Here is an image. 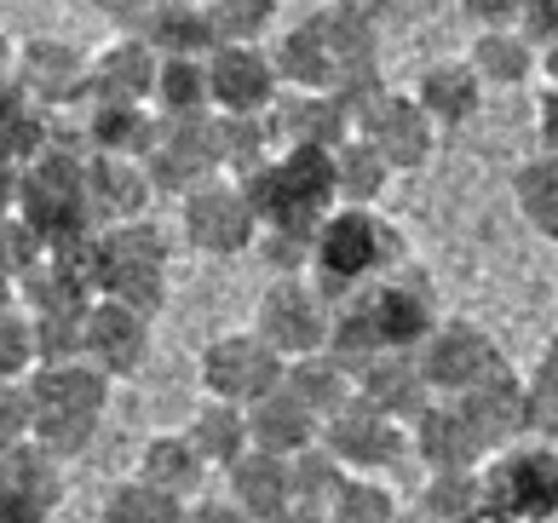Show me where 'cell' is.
<instances>
[{"mask_svg":"<svg viewBox=\"0 0 558 523\" xmlns=\"http://www.w3.org/2000/svg\"><path fill=\"white\" fill-rule=\"evenodd\" d=\"M403 265H409V247L398 236V224L380 219L375 207H335L317 230L312 282L328 305H345Z\"/></svg>","mask_w":558,"mask_h":523,"instance_id":"cell-1","label":"cell"},{"mask_svg":"<svg viewBox=\"0 0 558 523\" xmlns=\"http://www.w3.org/2000/svg\"><path fill=\"white\" fill-rule=\"evenodd\" d=\"M81 265H87L98 300H121L144 317H156L168 305V236L150 219L81 236Z\"/></svg>","mask_w":558,"mask_h":523,"instance_id":"cell-2","label":"cell"},{"mask_svg":"<svg viewBox=\"0 0 558 523\" xmlns=\"http://www.w3.org/2000/svg\"><path fill=\"white\" fill-rule=\"evenodd\" d=\"M247 202L265 230H305L317 236L323 219L335 214L340 184H335V150H312V144H294V150H277L271 167H259L254 179H242Z\"/></svg>","mask_w":558,"mask_h":523,"instance_id":"cell-3","label":"cell"},{"mask_svg":"<svg viewBox=\"0 0 558 523\" xmlns=\"http://www.w3.org/2000/svg\"><path fill=\"white\" fill-rule=\"evenodd\" d=\"M17 219H24L35 236L58 242H75V236H93V219H87V161L70 156V150H47L24 167V191H17Z\"/></svg>","mask_w":558,"mask_h":523,"instance_id":"cell-4","label":"cell"},{"mask_svg":"<svg viewBox=\"0 0 558 523\" xmlns=\"http://www.w3.org/2000/svg\"><path fill=\"white\" fill-rule=\"evenodd\" d=\"M357 317L375 328V340L380 351H421L432 333H438V288H432V277L421 265H403V270H391L386 282L375 288H363L357 300H345Z\"/></svg>","mask_w":558,"mask_h":523,"instance_id":"cell-5","label":"cell"},{"mask_svg":"<svg viewBox=\"0 0 558 523\" xmlns=\"http://www.w3.org/2000/svg\"><path fill=\"white\" fill-rule=\"evenodd\" d=\"M179 230H184V242L208 259H231V254H242V247H254L265 236L247 191L225 173L196 184L191 196H179Z\"/></svg>","mask_w":558,"mask_h":523,"instance_id":"cell-6","label":"cell"},{"mask_svg":"<svg viewBox=\"0 0 558 523\" xmlns=\"http://www.w3.org/2000/svg\"><path fill=\"white\" fill-rule=\"evenodd\" d=\"M288 374V357L259 340L254 328H236V333H219L202 351V391L219 397V403H236V409H254L259 397H271Z\"/></svg>","mask_w":558,"mask_h":523,"instance_id":"cell-7","label":"cell"},{"mask_svg":"<svg viewBox=\"0 0 558 523\" xmlns=\"http://www.w3.org/2000/svg\"><path fill=\"white\" fill-rule=\"evenodd\" d=\"M254 333L271 340L288 363L328 351V333H335V305L317 294L312 277H277L254 305Z\"/></svg>","mask_w":558,"mask_h":523,"instance_id":"cell-8","label":"cell"},{"mask_svg":"<svg viewBox=\"0 0 558 523\" xmlns=\"http://www.w3.org/2000/svg\"><path fill=\"white\" fill-rule=\"evenodd\" d=\"M144 167H150V184H156V191H173V196H191L196 184L219 179V173H225V133H219V110L161 121L156 150L144 156Z\"/></svg>","mask_w":558,"mask_h":523,"instance_id":"cell-9","label":"cell"},{"mask_svg":"<svg viewBox=\"0 0 558 523\" xmlns=\"http://www.w3.org/2000/svg\"><path fill=\"white\" fill-rule=\"evenodd\" d=\"M489 512H501L512 523H553L558 518V443L535 449H507L484 472Z\"/></svg>","mask_w":558,"mask_h":523,"instance_id":"cell-10","label":"cell"},{"mask_svg":"<svg viewBox=\"0 0 558 523\" xmlns=\"http://www.w3.org/2000/svg\"><path fill=\"white\" fill-rule=\"evenodd\" d=\"M421 357V368H426V386H432V397H466V391H478L484 380H495V374L507 368V357H501V345L489 340V333L478 328V323H438V333L415 351Z\"/></svg>","mask_w":558,"mask_h":523,"instance_id":"cell-11","label":"cell"},{"mask_svg":"<svg viewBox=\"0 0 558 523\" xmlns=\"http://www.w3.org/2000/svg\"><path fill=\"white\" fill-rule=\"evenodd\" d=\"M323 449L340 460L351 477H375V472H391L398 460L415 449L409 443V426L380 414L375 403H345L335 421H323Z\"/></svg>","mask_w":558,"mask_h":523,"instance_id":"cell-12","label":"cell"},{"mask_svg":"<svg viewBox=\"0 0 558 523\" xmlns=\"http://www.w3.org/2000/svg\"><path fill=\"white\" fill-rule=\"evenodd\" d=\"M17 87L29 93V104H40L47 115H64L81 110L93 98V58L75 47V40H52V35H35L17 47Z\"/></svg>","mask_w":558,"mask_h":523,"instance_id":"cell-13","label":"cell"},{"mask_svg":"<svg viewBox=\"0 0 558 523\" xmlns=\"http://www.w3.org/2000/svg\"><path fill=\"white\" fill-rule=\"evenodd\" d=\"M357 138L375 144L391 173H415L438 150V121L421 110L415 93H380L368 110H357Z\"/></svg>","mask_w":558,"mask_h":523,"instance_id":"cell-14","label":"cell"},{"mask_svg":"<svg viewBox=\"0 0 558 523\" xmlns=\"http://www.w3.org/2000/svg\"><path fill=\"white\" fill-rule=\"evenodd\" d=\"M64 500V460L29 437L0 454V523H47Z\"/></svg>","mask_w":558,"mask_h":523,"instance_id":"cell-15","label":"cell"},{"mask_svg":"<svg viewBox=\"0 0 558 523\" xmlns=\"http://www.w3.org/2000/svg\"><path fill=\"white\" fill-rule=\"evenodd\" d=\"M208 87L219 115H271V104L282 98V75L265 47H219L208 58Z\"/></svg>","mask_w":558,"mask_h":523,"instance_id":"cell-16","label":"cell"},{"mask_svg":"<svg viewBox=\"0 0 558 523\" xmlns=\"http://www.w3.org/2000/svg\"><path fill=\"white\" fill-rule=\"evenodd\" d=\"M271 138L277 150H294V144H312V150H340L345 138H357V121H351L345 98L335 93H288L271 104Z\"/></svg>","mask_w":558,"mask_h":523,"instance_id":"cell-17","label":"cell"},{"mask_svg":"<svg viewBox=\"0 0 558 523\" xmlns=\"http://www.w3.org/2000/svg\"><path fill=\"white\" fill-rule=\"evenodd\" d=\"M150 357V317L121 300H93L87 305V363L105 368L110 380H128Z\"/></svg>","mask_w":558,"mask_h":523,"instance_id":"cell-18","label":"cell"},{"mask_svg":"<svg viewBox=\"0 0 558 523\" xmlns=\"http://www.w3.org/2000/svg\"><path fill=\"white\" fill-rule=\"evenodd\" d=\"M150 167L133 161V156H93L87 161V219L93 230H116V224H133L144 219L150 207Z\"/></svg>","mask_w":558,"mask_h":523,"instance_id":"cell-19","label":"cell"},{"mask_svg":"<svg viewBox=\"0 0 558 523\" xmlns=\"http://www.w3.org/2000/svg\"><path fill=\"white\" fill-rule=\"evenodd\" d=\"M409 443L426 460V472H484V460H489L484 437L472 431L461 403H449V397H438V403L409 426Z\"/></svg>","mask_w":558,"mask_h":523,"instance_id":"cell-20","label":"cell"},{"mask_svg":"<svg viewBox=\"0 0 558 523\" xmlns=\"http://www.w3.org/2000/svg\"><path fill=\"white\" fill-rule=\"evenodd\" d=\"M24 386L35 397V414H81V421H105L116 380L105 368H93V363H40Z\"/></svg>","mask_w":558,"mask_h":523,"instance_id":"cell-21","label":"cell"},{"mask_svg":"<svg viewBox=\"0 0 558 523\" xmlns=\"http://www.w3.org/2000/svg\"><path fill=\"white\" fill-rule=\"evenodd\" d=\"M357 397L375 403L380 414H391V421H403V426H415L432 409V386H426V368H421L415 351H380V357L357 374Z\"/></svg>","mask_w":558,"mask_h":523,"instance_id":"cell-22","label":"cell"},{"mask_svg":"<svg viewBox=\"0 0 558 523\" xmlns=\"http://www.w3.org/2000/svg\"><path fill=\"white\" fill-rule=\"evenodd\" d=\"M454 403H461V414L472 421V431L484 437L489 454L512 449V437L530 431V380H519L512 368H501L495 380H484L478 391H466V397H454Z\"/></svg>","mask_w":558,"mask_h":523,"instance_id":"cell-23","label":"cell"},{"mask_svg":"<svg viewBox=\"0 0 558 523\" xmlns=\"http://www.w3.org/2000/svg\"><path fill=\"white\" fill-rule=\"evenodd\" d=\"M247 437H254L259 454L294 460V454H305V449L323 443V421H317V414L305 409L288 386H277L271 397H259V403L247 409Z\"/></svg>","mask_w":558,"mask_h":523,"instance_id":"cell-24","label":"cell"},{"mask_svg":"<svg viewBox=\"0 0 558 523\" xmlns=\"http://www.w3.org/2000/svg\"><path fill=\"white\" fill-rule=\"evenodd\" d=\"M138 40L156 58H214L219 52L208 0H156L150 17L138 24Z\"/></svg>","mask_w":558,"mask_h":523,"instance_id":"cell-25","label":"cell"},{"mask_svg":"<svg viewBox=\"0 0 558 523\" xmlns=\"http://www.w3.org/2000/svg\"><path fill=\"white\" fill-rule=\"evenodd\" d=\"M225 500L231 507H242L254 523H271L282 512H294V472H288V460L277 454H259V449H247L231 472H225Z\"/></svg>","mask_w":558,"mask_h":523,"instance_id":"cell-26","label":"cell"},{"mask_svg":"<svg viewBox=\"0 0 558 523\" xmlns=\"http://www.w3.org/2000/svg\"><path fill=\"white\" fill-rule=\"evenodd\" d=\"M415 98H421V110L438 121V127H466V121L484 110V81H478V70H472L466 58H438V64L421 70Z\"/></svg>","mask_w":558,"mask_h":523,"instance_id":"cell-27","label":"cell"},{"mask_svg":"<svg viewBox=\"0 0 558 523\" xmlns=\"http://www.w3.org/2000/svg\"><path fill=\"white\" fill-rule=\"evenodd\" d=\"M271 58H277V75H282L288 93H335L340 64H335L328 35L317 29V17H305V24L288 29L277 47H271Z\"/></svg>","mask_w":558,"mask_h":523,"instance_id":"cell-28","label":"cell"},{"mask_svg":"<svg viewBox=\"0 0 558 523\" xmlns=\"http://www.w3.org/2000/svg\"><path fill=\"white\" fill-rule=\"evenodd\" d=\"M156 75H161V58L144 47L138 35H121V40H110L105 52H93V93H105V98L150 104L156 98Z\"/></svg>","mask_w":558,"mask_h":523,"instance_id":"cell-29","label":"cell"},{"mask_svg":"<svg viewBox=\"0 0 558 523\" xmlns=\"http://www.w3.org/2000/svg\"><path fill=\"white\" fill-rule=\"evenodd\" d=\"M133 477H138V484H150V489H161V495H173V500H196L202 477H208V460L196 454V443L184 431H161V437L144 443Z\"/></svg>","mask_w":558,"mask_h":523,"instance_id":"cell-30","label":"cell"},{"mask_svg":"<svg viewBox=\"0 0 558 523\" xmlns=\"http://www.w3.org/2000/svg\"><path fill=\"white\" fill-rule=\"evenodd\" d=\"M184 437L196 443V454L208 460V472H231L236 460L254 449V437H247V409L236 403H219V397H202L191 409V421H184Z\"/></svg>","mask_w":558,"mask_h":523,"instance_id":"cell-31","label":"cell"},{"mask_svg":"<svg viewBox=\"0 0 558 523\" xmlns=\"http://www.w3.org/2000/svg\"><path fill=\"white\" fill-rule=\"evenodd\" d=\"M282 386L300 397L317 421H335L345 403H357V374H351L335 351H312V357H294L282 374Z\"/></svg>","mask_w":558,"mask_h":523,"instance_id":"cell-32","label":"cell"},{"mask_svg":"<svg viewBox=\"0 0 558 523\" xmlns=\"http://www.w3.org/2000/svg\"><path fill=\"white\" fill-rule=\"evenodd\" d=\"M52 150V115L29 104V93L17 87V75L0 81V161L29 167L35 156Z\"/></svg>","mask_w":558,"mask_h":523,"instance_id":"cell-33","label":"cell"},{"mask_svg":"<svg viewBox=\"0 0 558 523\" xmlns=\"http://www.w3.org/2000/svg\"><path fill=\"white\" fill-rule=\"evenodd\" d=\"M466 64L478 70L484 87H519V81H530L542 70V47H535L524 29H478Z\"/></svg>","mask_w":558,"mask_h":523,"instance_id":"cell-34","label":"cell"},{"mask_svg":"<svg viewBox=\"0 0 558 523\" xmlns=\"http://www.w3.org/2000/svg\"><path fill=\"white\" fill-rule=\"evenodd\" d=\"M415 512L426 523H478L489 512L484 472H432L421 500H415Z\"/></svg>","mask_w":558,"mask_h":523,"instance_id":"cell-35","label":"cell"},{"mask_svg":"<svg viewBox=\"0 0 558 523\" xmlns=\"http://www.w3.org/2000/svg\"><path fill=\"white\" fill-rule=\"evenodd\" d=\"M150 110H156L161 121L208 115V110H214L208 58H161V75H156V98H150Z\"/></svg>","mask_w":558,"mask_h":523,"instance_id":"cell-36","label":"cell"},{"mask_svg":"<svg viewBox=\"0 0 558 523\" xmlns=\"http://www.w3.org/2000/svg\"><path fill=\"white\" fill-rule=\"evenodd\" d=\"M335 184H340V207H375L391 184V161L368 138H345L335 150Z\"/></svg>","mask_w":558,"mask_h":523,"instance_id":"cell-37","label":"cell"},{"mask_svg":"<svg viewBox=\"0 0 558 523\" xmlns=\"http://www.w3.org/2000/svg\"><path fill=\"white\" fill-rule=\"evenodd\" d=\"M219 133H225V179H254L259 167L277 161V138H271V121L265 115H219Z\"/></svg>","mask_w":558,"mask_h":523,"instance_id":"cell-38","label":"cell"},{"mask_svg":"<svg viewBox=\"0 0 558 523\" xmlns=\"http://www.w3.org/2000/svg\"><path fill=\"white\" fill-rule=\"evenodd\" d=\"M512 196H519V214L542 230L547 242H558V156H535L512 173Z\"/></svg>","mask_w":558,"mask_h":523,"instance_id":"cell-39","label":"cell"},{"mask_svg":"<svg viewBox=\"0 0 558 523\" xmlns=\"http://www.w3.org/2000/svg\"><path fill=\"white\" fill-rule=\"evenodd\" d=\"M98 523H191V500H173V495H161L150 484H138V477H128V484H116L105 495Z\"/></svg>","mask_w":558,"mask_h":523,"instance_id":"cell-40","label":"cell"},{"mask_svg":"<svg viewBox=\"0 0 558 523\" xmlns=\"http://www.w3.org/2000/svg\"><path fill=\"white\" fill-rule=\"evenodd\" d=\"M288 472H294V507L323 512V518H328V507L340 500V489L351 484V472H345L323 443L305 449V454H294V460H288Z\"/></svg>","mask_w":558,"mask_h":523,"instance_id":"cell-41","label":"cell"},{"mask_svg":"<svg viewBox=\"0 0 558 523\" xmlns=\"http://www.w3.org/2000/svg\"><path fill=\"white\" fill-rule=\"evenodd\" d=\"M219 47H259L277 24V0H208Z\"/></svg>","mask_w":558,"mask_h":523,"instance_id":"cell-42","label":"cell"},{"mask_svg":"<svg viewBox=\"0 0 558 523\" xmlns=\"http://www.w3.org/2000/svg\"><path fill=\"white\" fill-rule=\"evenodd\" d=\"M35 345H40V363H87V311H40Z\"/></svg>","mask_w":558,"mask_h":523,"instance_id":"cell-43","label":"cell"},{"mask_svg":"<svg viewBox=\"0 0 558 523\" xmlns=\"http://www.w3.org/2000/svg\"><path fill=\"white\" fill-rule=\"evenodd\" d=\"M398 495H391L380 477H351L340 489V500L328 507V523H398Z\"/></svg>","mask_w":558,"mask_h":523,"instance_id":"cell-44","label":"cell"},{"mask_svg":"<svg viewBox=\"0 0 558 523\" xmlns=\"http://www.w3.org/2000/svg\"><path fill=\"white\" fill-rule=\"evenodd\" d=\"M40 368V345H35V317L24 305L0 311V380H29Z\"/></svg>","mask_w":558,"mask_h":523,"instance_id":"cell-45","label":"cell"},{"mask_svg":"<svg viewBox=\"0 0 558 523\" xmlns=\"http://www.w3.org/2000/svg\"><path fill=\"white\" fill-rule=\"evenodd\" d=\"M93 437H98V421H81V414H35V443L58 460L87 454Z\"/></svg>","mask_w":558,"mask_h":523,"instance_id":"cell-46","label":"cell"},{"mask_svg":"<svg viewBox=\"0 0 558 523\" xmlns=\"http://www.w3.org/2000/svg\"><path fill=\"white\" fill-rule=\"evenodd\" d=\"M259 254H265V265H271L277 277H312L317 236H305V230H265Z\"/></svg>","mask_w":558,"mask_h":523,"instance_id":"cell-47","label":"cell"},{"mask_svg":"<svg viewBox=\"0 0 558 523\" xmlns=\"http://www.w3.org/2000/svg\"><path fill=\"white\" fill-rule=\"evenodd\" d=\"M35 437V397L24 380H0V454Z\"/></svg>","mask_w":558,"mask_h":523,"instance_id":"cell-48","label":"cell"},{"mask_svg":"<svg viewBox=\"0 0 558 523\" xmlns=\"http://www.w3.org/2000/svg\"><path fill=\"white\" fill-rule=\"evenodd\" d=\"M530 431L542 443H558V374L547 368H535V380H530Z\"/></svg>","mask_w":558,"mask_h":523,"instance_id":"cell-49","label":"cell"},{"mask_svg":"<svg viewBox=\"0 0 558 523\" xmlns=\"http://www.w3.org/2000/svg\"><path fill=\"white\" fill-rule=\"evenodd\" d=\"M519 29H524L542 52H547V47H558V0H524Z\"/></svg>","mask_w":558,"mask_h":523,"instance_id":"cell-50","label":"cell"},{"mask_svg":"<svg viewBox=\"0 0 558 523\" xmlns=\"http://www.w3.org/2000/svg\"><path fill=\"white\" fill-rule=\"evenodd\" d=\"M466 17L478 29H519V12H524V0H461Z\"/></svg>","mask_w":558,"mask_h":523,"instance_id":"cell-51","label":"cell"},{"mask_svg":"<svg viewBox=\"0 0 558 523\" xmlns=\"http://www.w3.org/2000/svg\"><path fill=\"white\" fill-rule=\"evenodd\" d=\"M93 7L105 12V17H110V24H116L121 35H138V24L150 17V7H156V0H93Z\"/></svg>","mask_w":558,"mask_h":523,"instance_id":"cell-52","label":"cell"},{"mask_svg":"<svg viewBox=\"0 0 558 523\" xmlns=\"http://www.w3.org/2000/svg\"><path fill=\"white\" fill-rule=\"evenodd\" d=\"M535 133H542V150L558 156V87H547L542 104H535Z\"/></svg>","mask_w":558,"mask_h":523,"instance_id":"cell-53","label":"cell"},{"mask_svg":"<svg viewBox=\"0 0 558 523\" xmlns=\"http://www.w3.org/2000/svg\"><path fill=\"white\" fill-rule=\"evenodd\" d=\"M191 523H254V518H247L242 507H231V500H196Z\"/></svg>","mask_w":558,"mask_h":523,"instance_id":"cell-54","label":"cell"},{"mask_svg":"<svg viewBox=\"0 0 558 523\" xmlns=\"http://www.w3.org/2000/svg\"><path fill=\"white\" fill-rule=\"evenodd\" d=\"M17 191H24V167H7V161H0V224L17 219Z\"/></svg>","mask_w":558,"mask_h":523,"instance_id":"cell-55","label":"cell"},{"mask_svg":"<svg viewBox=\"0 0 558 523\" xmlns=\"http://www.w3.org/2000/svg\"><path fill=\"white\" fill-rule=\"evenodd\" d=\"M7 305H17V270L0 259V311H7Z\"/></svg>","mask_w":558,"mask_h":523,"instance_id":"cell-56","label":"cell"},{"mask_svg":"<svg viewBox=\"0 0 558 523\" xmlns=\"http://www.w3.org/2000/svg\"><path fill=\"white\" fill-rule=\"evenodd\" d=\"M12 70H17V47H12V35L0 29V81H7Z\"/></svg>","mask_w":558,"mask_h":523,"instance_id":"cell-57","label":"cell"},{"mask_svg":"<svg viewBox=\"0 0 558 523\" xmlns=\"http://www.w3.org/2000/svg\"><path fill=\"white\" fill-rule=\"evenodd\" d=\"M271 523H328L323 512H305V507H294V512H282V518H271Z\"/></svg>","mask_w":558,"mask_h":523,"instance_id":"cell-58","label":"cell"},{"mask_svg":"<svg viewBox=\"0 0 558 523\" xmlns=\"http://www.w3.org/2000/svg\"><path fill=\"white\" fill-rule=\"evenodd\" d=\"M542 75H547V87H558V47L542 52Z\"/></svg>","mask_w":558,"mask_h":523,"instance_id":"cell-59","label":"cell"},{"mask_svg":"<svg viewBox=\"0 0 558 523\" xmlns=\"http://www.w3.org/2000/svg\"><path fill=\"white\" fill-rule=\"evenodd\" d=\"M542 368H547V374H558V333L547 340V357H542Z\"/></svg>","mask_w":558,"mask_h":523,"instance_id":"cell-60","label":"cell"},{"mask_svg":"<svg viewBox=\"0 0 558 523\" xmlns=\"http://www.w3.org/2000/svg\"><path fill=\"white\" fill-rule=\"evenodd\" d=\"M478 523H512V518H501V512H484Z\"/></svg>","mask_w":558,"mask_h":523,"instance_id":"cell-61","label":"cell"},{"mask_svg":"<svg viewBox=\"0 0 558 523\" xmlns=\"http://www.w3.org/2000/svg\"><path fill=\"white\" fill-rule=\"evenodd\" d=\"M398 523H426V518H421V512H403V518H398Z\"/></svg>","mask_w":558,"mask_h":523,"instance_id":"cell-62","label":"cell"}]
</instances>
